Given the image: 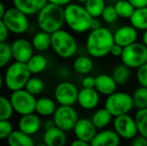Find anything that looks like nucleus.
<instances>
[{
	"instance_id": "412c9836",
	"label": "nucleus",
	"mask_w": 147,
	"mask_h": 146,
	"mask_svg": "<svg viewBox=\"0 0 147 146\" xmlns=\"http://www.w3.org/2000/svg\"><path fill=\"white\" fill-rule=\"evenodd\" d=\"M118 84L112 77L108 74H99L95 77V89L100 94L108 96L116 91Z\"/></svg>"
},
{
	"instance_id": "f8f14e48",
	"label": "nucleus",
	"mask_w": 147,
	"mask_h": 146,
	"mask_svg": "<svg viewBox=\"0 0 147 146\" xmlns=\"http://www.w3.org/2000/svg\"><path fill=\"white\" fill-rule=\"evenodd\" d=\"M113 127L118 135L125 140H131L138 134L135 118L130 116L129 114H123L114 117Z\"/></svg>"
},
{
	"instance_id": "aec40b11",
	"label": "nucleus",
	"mask_w": 147,
	"mask_h": 146,
	"mask_svg": "<svg viewBox=\"0 0 147 146\" xmlns=\"http://www.w3.org/2000/svg\"><path fill=\"white\" fill-rule=\"evenodd\" d=\"M47 3V0H12L14 7L28 16L36 15Z\"/></svg>"
},
{
	"instance_id": "c85d7f7f",
	"label": "nucleus",
	"mask_w": 147,
	"mask_h": 146,
	"mask_svg": "<svg viewBox=\"0 0 147 146\" xmlns=\"http://www.w3.org/2000/svg\"><path fill=\"white\" fill-rule=\"evenodd\" d=\"M130 69L127 65H125L124 63H120L117 64L114 68L112 69V77L114 78V80L116 81L118 85H124L128 82V80L131 77V72Z\"/></svg>"
},
{
	"instance_id": "5701e85b",
	"label": "nucleus",
	"mask_w": 147,
	"mask_h": 146,
	"mask_svg": "<svg viewBox=\"0 0 147 146\" xmlns=\"http://www.w3.org/2000/svg\"><path fill=\"white\" fill-rule=\"evenodd\" d=\"M56 103V100L50 97H40L36 100L35 112L42 117L52 116L57 108Z\"/></svg>"
},
{
	"instance_id": "cd10ccee",
	"label": "nucleus",
	"mask_w": 147,
	"mask_h": 146,
	"mask_svg": "<svg viewBox=\"0 0 147 146\" xmlns=\"http://www.w3.org/2000/svg\"><path fill=\"white\" fill-rule=\"evenodd\" d=\"M112 114L106 108H100L96 110L91 116V120L97 129H103L110 124L112 121Z\"/></svg>"
},
{
	"instance_id": "473e14b6",
	"label": "nucleus",
	"mask_w": 147,
	"mask_h": 146,
	"mask_svg": "<svg viewBox=\"0 0 147 146\" xmlns=\"http://www.w3.org/2000/svg\"><path fill=\"white\" fill-rule=\"evenodd\" d=\"M24 88L33 95H40L45 89V82L40 77L31 76Z\"/></svg>"
},
{
	"instance_id": "f704fd0d",
	"label": "nucleus",
	"mask_w": 147,
	"mask_h": 146,
	"mask_svg": "<svg viewBox=\"0 0 147 146\" xmlns=\"http://www.w3.org/2000/svg\"><path fill=\"white\" fill-rule=\"evenodd\" d=\"M134 118L137 125L138 133L147 138V108L138 109Z\"/></svg>"
},
{
	"instance_id": "4be33fe9",
	"label": "nucleus",
	"mask_w": 147,
	"mask_h": 146,
	"mask_svg": "<svg viewBox=\"0 0 147 146\" xmlns=\"http://www.w3.org/2000/svg\"><path fill=\"white\" fill-rule=\"evenodd\" d=\"M31 43L35 51L40 53L45 52L51 48V34L39 29V31L35 32L32 36Z\"/></svg>"
},
{
	"instance_id": "423d86ee",
	"label": "nucleus",
	"mask_w": 147,
	"mask_h": 146,
	"mask_svg": "<svg viewBox=\"0 0 147 146\" xmlns=\"http://www.w3.org/2000/svg\"><path fill=\"white\" fill-rule=\"evenodd\" d=\"M104 107L112 114L113 117L128 114L134 108L133 98L127 92L115 91L107 96Z\"/></svg>"
},
{
	"instance_id": "603ef678",
	"label": "nucleus",
	"mask_w": 147,
	"mask_h": 146,
	"mask_svg": "<svg viewBox=\"0 0 147 146\" xmlns=\"http://www.w3.org/2000/svg\"><path fill=\"white\" fill-rule=\"evenodd\" d=\"M141 41L147 46V29L143 31V34H142V37H141Z\"/></svg>"
},
{
	"instance_id": "864d4df0",
	"label": "nucleus",
	"mask_w": 147,
	"mask_h": 146,
	"mask_svg": "<svg viewBox=\"0 0 147 146\" xmlns=\"http://www.w3.org/2000/svg\"><path fill=\"white\" fill-rule=\"evenodd\" d=\"M3 84H4V77L1 75V74H0V90H1L2 86H3Z\"/></svg>"
},
{
	"instance_id": "de8ad7c7",
	"label": "nucleus",
	"mask_w": 147,
	"mask_h": 146,
	"mask_svg": "<svg viewBox=\"0 0 147 146\" xmlns=\"http://www.w3.org/2000/svg\"><path fill=\"white\" fill-rule=\"evenodd\" d=\"M102 26L101 21L96 17L92 18V21H91V25H90V30H94V29H98Z\"/></svg>"
},
{
	"instance_id": "49530a36",
	"label": "nucleus",
	"mask_w": 147,
	"mask_h": 146,
	"mask_svg": "<svg viewBox=\"0 0 147 146\" xmlns=\"http://www.w3.org/2000/svg\"><path fill=\"white\" fill-rule=\"evenodd\" d=\"M49 3L55 4V5H59L62 6V7H65L66 5L70 4L72 2V0H47Z\"/></svg>"
},
{
	"instance_id": "7ed1b4c3",
	"label": "nucleus",
	"mask_w": 147,
	"mask_h": 146,
	"mask_svg": "<svg viewBox=\"0 0 147 146\" xmlns=\"http://www.w3.org/2000/svg\"><path fill=\"white\" fill-rule=\"evenodd\" d=\"M92 16L84 5L80 3H70L64 7V19L68 28L76 33H85L90 30Z\"/></svg>"
},
{
	"instance_id": "b1692460",
	"label": "nucleus",
	"mask_w": 147,
	"mask_h": 146,
	"mask_svg": "<svg viewBox=\"0 0 147 146\" xmlns=\"http://www.w3.org/2000/svg\"><path fill=\"white\" fill-rule=\"evenodd\" d=\"M7 143L10 146H34L32 136L23 132L20 129H14L7 138Z\"/></svg>"
},
{
	"instance_id": "9d476101",
	"label": "nucleus",
	"mask_w": 147,
	"mask_h": 146,
	"mask_svg": "<svg viewBox=\"0 0 147 146\" xmlns=\"http://www.w3.org/2000/svg\"><path fill=\"white\" fill-rule=\"evenodd\" d=\"M52 119L55 126L59 127L65 132H69L73 130L79 117L77 111L71 105H59L52 115Z\"/></svg>"
},
{
	"instance_id": "2eb2a0df",
	"label": "nucleus",
	"mask_w": 147,
	"mask_h": 146,
	"mask_svg": "<svg viewBox=\"0 0 147 146\" xmlns=\"http://www.w3.org/2000/svg\"><path fill=\"white\" fill-rule=\"evenodd\" d=\"M17 127L18 129L31 135V136L35 135L42 128V120L40 118V115H38L36 112L20 115Z\"/></svg>"
},
{
	"instance_id": "ea45409f",
	"label": "nucleus",
	"mask_w": 147,
	"mask_h": 146,
	"mask_svg": "<svg viewBox=\"0 0 147 146\" xmlns=\"http://www.w3.org/2000/svg\"><path fill=\"white\" fill-rule=\"evenodd\" d=\"M130 144L132 146H147V138L138 133L133 139H131Z\"/></svg>"
},
{
	"instance_id": "7c9ffc66",
	"label": "nucleus",
	"mask_w": 147,
	"mask_h": 146,
	"mask_svg": "<svg viewBox=\"0 0 147 146\" xmlns=\"http://www.w3.org/2000/svg\"><path fill=\"white\" fill-rule=\"evenodd\" d=\"M83 5L92 17L99 18L102 15L106 3L105 0H87Z\"/></svg>"
},
{
	"instance_id": "72a5a7b5",
	"label": "nucleus",
	"mask_w": 147,
	"mask_h": 146,
	"mask_svg": "<svg viewBox=\"0 0 147 146\" xmlns=\"http://www.w3.org/2000/svg\"><path fill=\"white\" fill-rule=\"evenodd\" d=\"M13 59L11 50V44L6 41L0 42V69L6 67Z\"/></svg>"
},
{
	"instance_id": "1a4fd4ad",
	"label": "nucleus",
	"mask_w": 147,
	"mask_h": 146,
	"mask_svg": "<svg viewBox=\"0 0 147 146\" xmlns=\"http://www.w3.org/2000/svg\"><path fill=\"white\" fill-rule=\"evenodd\" d=\"M9 99L15 113L18 115H25L35 112L36 96L28 92L25 88L11 91Z\"/></svg>"
},
{
	"instance_id": "c756f323",
	"label": "nucleus",
	"mask_w": 147,
	"mask_h": 146,
	"mask_svg": "<svg viewBox=\"0 0 147 146\" xmlns=\"http://www.w3.org/2000/svg\"><path fill=\"white\" fill-rule=\"evenodd\" d=\"M114 7L118 16L123 19H129L135 10V7L128 0H117L114 3Z\"/></svg>"
},
{
	"instance_id": "39448f33",
	"label": "nucleus",
	"mask_w": 147,
	"mask_h": 146,
	"mask_svg": "<svg viewBox=\"0 0 147 146\" xmlns=\"http://www.w3.org/2000/svg\"><path fill=\"white\" fill-rule=\"evenodd\" d=\"M3 77L6 88L10 91H15L25 87L31 77V72L26 63L14 60L7 65Z\"/></svg>"
},
{
	"instance_id": "393cba45",
	"label": "nucleus",
	"mask_w": 147,
	"mask_h": 146,
	"mask_svg": "<svg viewBox=\"0 0 147 146\" xmlns=\"http://www.w3.org/2000/svg\"><path fill=\"white\" fill-rule=\"evenodd\" d=\"M28 69L31 74L42 73L48 66V60L43 54L38 52L37 54H33L31 58L26 62Z\"/></svg>"
},
{
	"instance_id": "bb28decb",
	"label": "nucleus",
	"mask_w": 147,
	"mask_h": 146,
	"mask_svg": "<svg viewBox=\"0 0 147 146\" xmlns=\"http://www.w3.org/2000/svg\"><path fill=\"white\" fill-rule=\"evenodd\" d=\"M72 67H73V70L77 74L86 75L92 71L93 61L89 56L81 55V56H78L74 59Z\"/></svg>"
},
{
	"instance_id": "f257e3e1",
	"label": "nucleus",
	"mask_w": 147,
	"mask_h": 146,
	"mask_svg": "<svg viewBox=\"0 0 147 146\" xmlns=\"http://www.w3.org/2000/svg\"><path fill=\"white\" fill-rule=\"evenodd\" d=\"M114 43L112 32L108 28L101 26L98 29L90 30V33L86 37L85 48L91 57L102 58L110 53Z\"/></svg>"
},
{
	"instance_id": "e433bc0d",
	"label": "nucleus",
	"mask_w": 147,
	"mask_h": 146,
	"mask_svg": "<svg viewBox=\"0 0 147 146\" xmlns=\"http://www.w3.org/2000/svg\"><path fill=\"white\" fill-rule=\"evenodd\" d=\"M102 20L107 24H112L114 22L117 21V19L119 18L118 16L116 9H115L114 5H106L102 12V15H101Z\"/></svg>"
},
{
	"instance_id": "f03ea898",
	"label": "nucleus",
	"mask_w": 147,
	"mask_h": 146,
	"mask_svg": "<svg viewBox=\"0 0 147 146\" xmlns=\"http://www.w3.org/2000/svg\"><path fill=\"white\" fill-rule=\"evenodd\" d=\"M36 24L40 30L50 34L61 29L65 24L64 7L48 2L36 14Z\"/></svg>"
},
{
	"instance_id": "ddd939ff",
	"label": "nucleus",
	"mask_w": 147,
	"mask_h": 146,
	"mask_svg": "<svg viewBox=\"0 0 147 146\" xmlns=\"http://www.w3.org/2000/svg\"><path fill=\"white\" fill-rule=\"evenodd\" d=\"M12 56L15 61L26 63L34 54L33 45L26 38H17L11 43Z\"/></svg>"
},
{
	"instance_id": "58836bf2",
	"label": "nucleus",
	"mask_w": 147,
	"mask_h": 146,
	"mask_svg": "<svg viewBox=\"0 0 147 146\" xmlns=\"http://www.w3.org/2000/svg\"><path fill=\"white\" fill-rule=\"evenodd\" d=\"M136 80L140 86L147 87V62L137 68L136 71Z\"/></svg>"
},
{
	"instance_id": "f3484780",
	"label": "nucleus",
	"mask_w": 147,
	"mask_h": 146,
	"mask_svg": "<svg viewBox=\"0 0 147 146\" xmlns=\"http://www.w3.org/2000/svg\"><path fill=\"white\" fill-rule=\"evenodd\" d=\"M114 42L121 45L122 47H126L132 43L136 42L138 39V30L134 26L124 25L119 27L113 33Z\"/></svg>"
},
{
	"instance_id": "6e6552de",
	"label": "nucleus",
	"mask_w": 147,
	"mask_h": 146,
	"mask_svg": "<svg viewBox=\"0 0 147 146\" xmlns=\"http://www.w3.org/2000/svg\"><path fill=\"white\" fill-rule=\"evenodd\" d=\"M3 21L7 26L10 33L13 34H24L29 30L30 21L28 15L20 11L19 9L10 7L6 10V13L3 17Z\"/></svg>"
},
{
	"instance_id": "2f4dec72",
	"label": "nucleus",
	"mask_w": 147,
	"mask_h": 146,
	"mask_svg": "<svg viewBox=\"0 0 147 146\" xmlns=\"http://www.w3.org/2000/svg\"><path fill=\"white\" fill-rule=\"evenodd\" d=\"M134 108L136 109H143L147 108V87L139 86L134 90L132 94Z\"/></svg>"
},
{
	"instance_id": "a19ab883",
	"label": "nucleus",
	"mask_w": 147,
	"mask_h": 146,
	"mask_svg": "<svg viewBox=\"0 0 147 146\" xmlns=\"http://www.w3.org/2000/svg\"><path fill=\"white\" fill-rule=\"evenodd\" d=\"M9 30H8L7 26L5 25L3 19H0V42L6 41L9 36Z\"/></svg>"
},
{
	"instance_id": "8fccbe9b",
	"label": "nucleus",
	"mask_w": 147,
	"mask_h": 146,
	"mask_svg": "<svg viewBox=\"0 0 147 146\" xmlns=\"http://www.w3.org/2000/svg\"><path fill=\"white\" fill-rule=\"evenodd\" d=\"M54 121H53V119L52 120H45L44 122H42V127L44 128V130L45 129H48V128H50V127H52V126H54Z\"/></svg>"
},
{
	"instance_id": "0eeeda50",
	"label": "nucleus",
	"mask_w": 147,
	"mask_h": 146,
	"mask_svg": "<svg viewBox=\"0 0 147 146\" xmlns=\"http://www.w3.org/2000/svg\"><path fill=\"white\" fill-rule=\"evenodd\" d=\"M121 62L131 69H137L147 62V46L143 42H134L124 47L121 56Z\"/></svg>"
},
{
	"instance_id": "c9c22d12",
	"label": "nucleus",
	"mask_w": 147,
	"mask_h": 146,
	"mask_svg": "<svg viewBox=\"0 0 147 146\" xmlns=\"http://www.w3.org/2000/svg\"><path fill=\"white\" fill-rule=\"evenodd\" d=\"M13 106L9 98L3 95H0V120L10 119L14 114Z\"/></svg>"
},
{
	"instance_id": "09e8293b",
	"label": "nucleus",
	"mask_w": 147,
	"mask_h": 146,
	"mask_svg": "<svg viewBox=\"0 0 147 146\" xmlns=\"http://www.w3.org/2000/svg\"><path fill=\"white\" fill-rule=\"evenodd\" d=\"M71 145L72 146H88L90 144H89L88 142H86V141H83V140H81V139L76 138L75 140H73L71 142Z\"/></svg>"
},
{
	"instance_id": "dca6fc26",
	"label": "nucleus",
	"mask_w": 147,
	"mask_h": 146,
	"mask_svg": "<svg viewBox=\"0 0 147 146\" xmlns=\"http://www.w3.org/2000/svg\"><path fill=\"white\" fill-rule=\"evenodd\" d=\"M100 102V93L93 88H85L82 87V89L78 92L77 103L81 108L85 110H92L98 106Z\"/></svg>"
},
{
	"instance_id": "6ab92c4d",
	"label": "nucleus",
	"mask_w": 147,
	"mask_h": 146,
	"mask_svg": "<svg viewBox=\"0 0 147 146\" xmlns=\"http://www.w3.org/2000/svg\"><path fill=\"white\" fill-rule=\"evenodd\" d=\"M121 137L115 130L106 129L96 133L90 145L92 146H117L120 144Z\"/></svg>"
},
{
	"instance_id": "5fc2aeb1",
	"label": "nucleus",
	"mask_w": 147,
	"mask_h": 146,
	"mask_svg": "<svg viewBox=\"0 0 147 146\" xmlns=\"http://www.w3.org/2000/svg\"><path fill=\"white\" fill-rule=\"evenodd\" d=\"M75 1L78 2V3H80V4H84L87 0H75Z\"/></svg>"
},
{
	"instance_id": "9b49d317",
	"label": "nucleus",
	"mask_w": 147,
	"mask_h": 146,
	"mask_svg": "<svg viewBox=\"0 0 147 146\" xmlns=\"http://www.w3.org/2000/svg\"><path fill=\"white\" fill-rule=\"evenodd\" d=\"M78 88L74 83L67 80L61 81L54 89V99L59 105H71L77 103Z\"/></svg>"
},
{
	"instance_id": "37998d69",
	"label": "nucleus",
	"mask_w": 147,
	"mask_h": 146,
	"mask_svg": "<svg viewBox=\"0 0 147 146\" xmlns=\"http://www.w3.org/2000/svg\"><path fill=\"white\" fill-rule=\"evenodd\" d=\"M123 48L124 47H122L121 45L117 44V43H114V44L112 45V47H111L110 53H109V54H111L114 57H120L122 52H123Z\"/></svg>"
},
{
	"instance_id": "20e7f679",
	"label": "nucleus",
	"mask_w": 147,
	"mask_h": 146,
	"mask_svg": "<svg viewBox=\"0 0 147 146\" xmlns=\"http://www.w3.org/2000/svg\"><path fill=\"white\" fill-rule=\"evenodd\" d=\"M51 48L60 58L69 59L77 53L78 44L75 37L61 28L51 34Z\"/></svg>"
},
{
	"instance_id": "4c0bfd02",
	"label": "nucleus",
	"mask_w": 147,
	"mask_h": 146,
	"mask_svg": "<svg viewBox=\"0 0 147 146\" xmlns=\"http://www.w3.org/2000/svg\"><path fill=\"white\" fill-rule=\"evenodd\" d=\"M13 130V125L10 122V119L0 120V140H7Z\"/></svg>"
},
{
	"instance_id": "a878e982",
	"label": "nucleus",
	"mask_w": 147,
	"mask_h": 146,
	"mask_svg": "<svg viewBox=\"0 0 147 146\" xmlns=\"http://www.w3.org/2000/svg\"><path fill=\"white\" fill-rule=\"evenodd\" d=\"M130 24L138 31H144L147 29V6L135 8L133 14L129 18Z\"/></svg>"
},
{
	"instance_id": "a18cd8bd",
	"label": "nucleus",
	"mask_w": 147,
	"mask_h": 146,
	"mask_svg": "<svg viewBox=\"0 0 147 146\" xmlns=\"http://www.w3.org/2000/svg\"><path fill=\"white\" fill-rule=\"evenodd\" d=\"M135 8H140L147 6V0H128Z\"/></svg>"
},
{
	"instance_id": "4468645a",
	"label": "nucleus",
	"mask_w": 147,
	"mask_h": 146,
	"mask_svg": "<svg viewBox=\"0 0 147 146\" xmlns=\"http://www.w3.org/2000/svg\"><path fill=\"white\" fill-rule=\"evenodd\" d=\"M76 138L86 141L89 144L97 133V128L92 122L91 119L88 118H79L74 126L73 130Z\"/></svg>"
},
{
	"instance_id": "79ce46f5",
	"label": "nucleus",
	"mask_w": 147,
	"mask_h": 146,
	"mask_svg": "<svg viewBox=\"0 0 147 146\" xmlns=\"http://www.w3.org/2000/svg\"><path fill=\"white\" fill-rule=\"evenodd\" d=\"M82 87L85 88H93L95 87V77L93 76H85L81 81Z\"/></svg>"
},
{
	"instance_id": "3c124183",
	"label": "nucleus",
	"mask_w": 147,
	"mask_h": 146,
	"mask_svg": "<svg viewBox=\"0 0 147 146\" xmlns=\"http://www.w3.org/2000/svg\"><path fill=\"white\" fill-rule=\"evenodd\" d=\"M6 8H5V5L3 4V2L0 1V19H3L4 15L6 13Z\"/></svg>"
},
{
	"instance_id": "a211bd4d",
	"label": "nucleus",
	"mask_w": 147,
	"mask_h": 146,
	"mask_svg": "<svg viewBox=\"0 0 147 146\" xmlns=\"http://www.w3.org/2000/svg\"><path fill=\"white\" fill-rule=\"evenodd\" d=\"M43 144L47 146H63L67 142L66 132L57 126H52L45 129L42 135Z\"/></svg>"
},
{
	"instance_id": "c03bdc74",
	"label": "nucleus",
	"mask_w": 147,
	"mask_h": 146,
	"mask_svg": "<svg viewBox=\"0 0 147 146\" xmlns=\"http://www.w3.org/2000/svg\"><path fill=\"white\" fill-rule=\"evenodd\" d=\"M57 76L62 79H66L70 76V72L67 68H64V67H61L57 70Z\"/></svg>"
}]
</instances>
